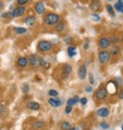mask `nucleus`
<instances>
[{
    "label": "nucleus",
    "instance_id": "41",
    "mask_svg": "<svg viewBox=\"0 0 123 130\" xmlns=\"http://www.w3.org/2000/svg\"><path fill=\"white\" fill-rule=\"evenodd\" d=\"M122 130H123V125H122Z\"/></svg>",
    "mask_w": 123,
    "mask_h": 130
},
{
    "label": "nucleus",
    "instance_id": "16",
    "mask_svg": "<svg viewBox=\"0 0 123 130\" xmlns=\"http://www.w3.org/2000/svg\"><path fill=\"white\" fill-rule=\"evenodd\" d=\"M73 128L72 124L68 121H64L60 123V130H71Z\"/></svg>",
    "mask_w": 123,
    "mask_h": 130
},
{
    "label": "nucleus",
    "instance_id": "19",
    "mask_svg": "<svg viewBox=\"0 0 123 130\" xmlns=\"http://www.w3.org/2000/svg\"><path fill=\"white\" fill-rule=\"evenodd\" d=\"M114 8L118 12H123V1H122V0H119V1L114 5Z\"/></svg>",
    "mask_w": 123,
    "mask_h": 130
},
{
    "label": "nucleus",
    "instance_id": "23",
    "mask_svg": "<svg viewBox=\"0 0 123 130\" xmlns=\"http://www.w3.org/2000/svg\"><path fill=\"white\" fill-rule=\"evenodd\" d=\"M32 127H33V129H37V130H39V129H41L42 127H43V123L42 122H40V121H36V122H34L33 124H32Z\"/></svg>",
    "mask_w": 123,
    "mask_h": 130
},
{
    "label": "nucleus",
    "instance_id": "40",
    "mask_svg": "<svg viewBox=\"0 0 123 130\" xmlns=\"http://www.w3.org/2000/svg\"><path fill=\"white\" fill-rule=\"evenodd\" d=\"M122 42H123V36H122Z\"/></svg>",
    "mask_w": 123,
    "mask_h": 130
},
{
    "label": "nucleus",
    "instance_id": "39",
    "mask_svg": "<svg viewBox=\"0 0 123 130\" xmlns=\"http://www.w3.org/2000/svg\"><path fill=\"white\" fill-rule=\"evenodd\" d=\"M71 130H80V128L79 127H73Z\"/></svg>",
    "mask_w": 123,
    "mask_h": 130
},
{
    "label": "nucleus",
    "instance_id": "37",
    "mask_svg": "<svg viewBox=\"0 0 123 130\" xmlns=\"http://www.w3.org/2000/svg\"><path fill=\"white\" fill-rule=\"evenodd\" d=\"M89 82H90L91 85L95 83V82H94V77H92V75H89Z\"/></svg>",
    "mask_w": 123,
    "mask_h": 130
},
{
    "label": "nucleus",
    "instance_id": "12",
    "mask_svg": "<svg viewBox=\"0 0 123 130\" xmlns=\"http://www.w3.org/2000/svg\"><path fill=\"white\" fill-rule=\"evenodd\" d=\"M17 64H18V67H20V68L27 67V64H28V58H26V57H19L18 60H17Z\"/></svg>",
    "mask_w": 123,
    "mask_h": 130
},
{
    "label": "nucleus",
    "instance_id": "35",
    "mask_svg": "<svg viewBox=\"0 0 123 130\" xmlns=\"http://www.w3.org/2000/svg\"><path fill=\"white\" fill-rule=\"evenodd\" d=\"M28 2V0H18V3L20 5H23V4H26Z\"/></svg>",
    "mask_w": 123,
    "mask_h": 130
},
{
    "label": "nucleus",
    "instance_id": "27",
    "mask_svg": "<svg viewBox=\"0 0 123 130\" xmlns=\"http://www.w3.org/2000/svg\"><path fill=\"white\" fill-rule=\"evenodd\" d=\"M22 89H23V92H24V93H28V92H29V89H30V87H29V84H27V83L23 84V86H22Z\"/></svg>",
    "mask_w": 123,
    "mask_h": 130
},
{
    "label": "nucleus",
    "instance_id": "17",
    "mask_svg": "<svg viewBox=\"0 0 123 130\" xmlns=\"http://www.w3.org/2000/svg\"><path fill=\"white\" fill-rule=\"evenodd\" d=\"M106 88H107V90H108V91L112 88L114 93H116V91H117V85H116V83H115L114 81H110V82L108 83V85H107V87H106Z\"/></svg>",
    "mask_w": 123,
    "mask_h": 130
},
{
    "label": "nucleus",
    "instance_id": "31",
    "mask_svg": "<svg viewBox=\"0 0 123 130\" xmlns=\"http://www.w3.org/2000/svg\"><path fill=\"white\" fill-rule=\"evenodd\" d=\"M45 64H46V61L44 60V58L43 57H40V59H39V66L45 67Z\"/></svg>",
    "mask_w": 123,
    "mask_h": 130
},
{
    "label": "nucleus",
    "instance_id": "20",
    "mask_svg": "<svg viewBox=\"0 0 123 130\" xmlns=\"http://www.w3.org/2000/svg\"><path fill=\"white\" fill-rule=\"evenodd\" d=\"M68 54L70 57H73L76 55V47L75 46H69L68 47Z\"/></svg>",
    "mask_w": 123,
    "mask_h": 130
},
{
    "label": "nucleus",
    "instance_id": "29",
    "mask_svg": "<svg viewBox=\"0 0 123 130\" xmlns=\"http://www.w3.org/2000/svg\"><path fill=\"white\" fill-rule=\"evenodd\" d=\"M48 94H49L50 96H57V95H58V92H57L56 90L51 89V90H49V91H48Z\"/></svg>",
    "mask_w": 123,
    "mask_h": 130
},
{
    "label": "nucleus",
    "instance_id": "15",
    "mask_svg": "<svg viewBox=\"0 0 123 130\" xmlns=\"http://www.w3.org/2000/svg\"><path fill=\"white\" fill-rule=\"evenodd\" d=\"M44 4L42 3V2H37L36 4H35V11L38 13V14H41V13H43V11H44Z\"/></svg>",
    "mask_w": 123,
    "mask_h": 130
},
{
    "label": "nucleus",
    "instance_id": "5",
    "mask_svg": "<svg viewBox=\"0 0 123 130\" xmlns=\"http://www.w3.org/2000/svg\"><path fill=\"white\" fill-rule=\"evenodd\" d=\"M110 45H111L110 38L102 37V38L99 39V47H100L101 49H106V48H108Z\"/></svg>",
    "mask_w": 123,
    "mask_h": 130
},
{
    "label": "nucleus",
    "instance_id": "7",
    "mask_svg": "<svg viewBox=\"0 0 123 130\" xmlns=\"http://www.w3.org/2000/svg\"><path fill=\"white\" fill-rule=\"evenodd\" d=\"M25 13V7L23 6H19L17 8H14L11 12H10V15L13 17V18H17V17H21Z\"/></svg>",
    "mask_w": 123,
    "mask_h": 130
},
{
    "label": "nucleus",
    "instance_id": "2",
    "mask_svg": "<svg viewBox=\"0 0 123 130\" xmlns=\"http://www.w3.org/2000/svg\"><path fill=\"white\" fill-rule=\"evenodd\" d=\"M37 48H38V50L41 51V52H49V51L52 49V44H51L49 41L42 40V41H39V42H38Z\"/></svg>",
    "mask_w": 123,
    "mask_h": 130
},
{
    "label": "nucleus",
    "instance_id": "14",
    "mask_svg": "<svg viewBox=\"0 0 123 130\" xmlns=\"http://www.w3.org/2000/svg\"><path fill=\"white\" fill-rule=\"evenodd\" d=\"M72 72V66L71 64H65V67L63 69V77L64 78H67Z\"/></svg>",
    "mask_w": 123,
    "mask_h": 130
},
{
    "label": "nucleus",
    "instance_id": "24",
    "mask_svg": "<svg viewBox=\"0 0 123 130\" xmlns=\"http://www.w3.org/2000/svg\"><path fill=\"white\" fill-rule=\"evenodd\" d=\"M119 52H120V48H119V47H117V46H114V47L111 49V54H112V55H114V56L118 55V54H119Z\"/></svg>",
    "mask_w": 123,
    "mask_h": 130
},
{
    "label": "nucleus",
    "instance_id": "30",
    "mask_svg": "<svg viewBox=\"0 0 123 130\" xmlns=\"http://www.w3.org/2000/svg\"><path fill=\"white\" fill-rule=\"evenodd\" d=\"M100 126H101V128H103V129H108V128H109V124L106 123V122L100 123Z\"/></svg>",
    "mask_w": 123,
    "mask_h": 130
},
{
    "label": "nucleus",
    "instance_id": "34",
    "mask_svg": "<svg viewBox=\"0 0 123 130\" xmlns=\"http://www.w3.org/2000/svg\"><path fill=\"white\" fill-rule=\"evenodd\" d=\"M80 103H81L82 106H85L87 104V99H86V97H82V99L80 100Z\"/></svg>",
    "mask_w": 123,
    "mask_h": 130
},
{
    "label": "nucleus",
    "instance_id": "32",
    "mask_svg": "<svg viewBox=\"0 0 123 130\" xmlns=\"http://www.w3.org/2000/svg\"><path fill=\"white\" fill-rule=\"evenodd\" d=\"M92 20H94L95 22H99L100 20H101V18L98 15V14H96V13H94L92 14Z\"/></svg>",
    "mask_w": 123,
    "mask_h": 130
},
{
    "label": "nucleus",
    "instance_id": "1",
    "mask_svg": "<svg viewBox=\"0 0 123 130\" xmlns=\"http://www.w3.org/2000/svg\"><path fill=\"white\" fill-rule=\"evenodd\" d=\"M58 20H59V17L56 14V13H53V12H49L45 15L44 18V23L48 26H52V25H55L58 23Z\"/></svg>",
    "mask_w": 123,
    "mask_h": 130
},
{
    "label": "nucleus",
    "instance_id": "42",
    "mask_svg": "<svg viewBox=\"0 0 123 130\" xmlns=\"http://www.w3.org/2000/svg\"><path fill=\"white\" fill-rule=\"evenodd\" d=\"M108 1H111V0H108Z\"/></svg>",
    "mask_w": 123,
    "mask_h": 130
},
{
    "label": "nucleus",
    "instance_id": "4",
    "mask_svg": "<svg viewBox=\"0 0 123 130\" xmlns=\"http://www.w3.org/2000/svg\"><path fill=\"white\" fill-rule=\"evenodd\" d=\"M108 90H107V88L106 87H101V88H99L98 90H97V93H96V99L99 101V102H101V101H104L106 97H107V95H108Z\"/></svg>",
    "mask_w": 123,
    "mask_h": 130
},
{
    "label": "nucleus",
    "instance_id": "13",
    "mask_svg": "<svg viewBox=\"0 0 123 130\" xmlns=\"http://www.w3.org/2000/svg\"><path fill=\"white\" fill-rule=\"evenodd\" d=\"M27 108L30 109V110H32V111H37L40 109V105L36 102H29L27 104Z\"/></svg>",
    "mask_w": 123,
    "mask_h": 130
},
{
    "label": "nucleus",
    "instance_id": "11",
    "mask_svg": "<svg viewBox=\"0 0 123 130\" xmlns=\"http://www.w3.org/2000/svg\"><path fill=\"white\" fill-rule=\"evenodd\" d=\"M90 8L94 11H99L101 9V2L99 0H92L90 3Z\"/></svg>",
    "mask_w": 123,
    "mask_h": 130
},
{
    "label": "nucleus",
    "instance_id": "38",
    "mask_svg": "<svg viewBox=\"0 0 123 130\" xmlns=\"http://www.w3.org/2000/svg\"><path fill=\"white\" fill-rule=\"evenodd\" d=\"M119 99L120 100H123V89L120 90V92H119Z\"/></svg>",
    "mask_w": 123,
    "mask_h": 130
},
{
    "label": "nucleus",
    "instance_id": "33",
    "mask_svg": "<svg viewBox=\"0 0 123 130\" xmlns=\"http://www.w3.org/2000/svg\"><path fill=\"white\" fill-rule=\"evenodd\" d=\"M65 112H66V114H67V115H70V113L72 112V107H70V106H67V107H66V110H65Z\"/></svg>",
    "mask_w": 123,
    "mask_h": 130
},
{
    "label": "nucleus",
    "instance_id": "6",
    "mask_svg": "<svg viewBox=\"0 0 123 130\" xmlns=\"http://www.w3.org/2000/svg\"><path fill=\"white\" fill-rule=\"evenodd\" d=\"M39 59H40V57H38L37 55L34 54V55H31L29 57L28 62L32 68H36L37 66H39Z\"/></svg>",
    "mask_w": 123,
    "mask_h": 130
},
{
    "label": "nucleus",
    "instance_id": "18",
    "mask_svg": "<svg viewBox=\"0 0 123 130\" xmlns=\"http://www.w3.org/2000/svg\"><path fill=\"white\" fill-rule=\"evenodd\" d=\"M79 101V97L78 96H74L72 99H69L68 102H67V106H70V107H73L75 104H77Z\"/></svg>",
    "mask_w": 123,
    "mask_h": 130
},
{
    "label": "nucleus",
    "instance_id": "21",
    "mask_svg": "<svg viewBox=\"0 0 123 130\" xmlns=\"http://www.w3.org/2000/svg\"><path fill=\"white\" fill-rule=\"evenodd\" d=\"M34 23H35V18L34 17H28L25 20V24L28 25V26H33Z\"/></svg>",
    "mask_w": 123,
    "mask_h": 130
},
{
    "label": "nucleus",
    "instance_id": "10",
    "mask_svg": "<svg viewBox=\"0 0 123 130\" xmlns=\"http://www.w3.org/2000/svg\"><path fill=\"white\" fill-rule=\"evenodd\" d=\"M109 114H110V112L107 108H101L97 111V115L101 118H107L109 116Z\"/></svg>",
    "mask_w": 123,
    "mask_h": 130
},
{
    "label": "nucleus",
    "instance_id": "25",
    "mask_svg": "<svg viewBox=\"0 0 123 130\" xmlns=\"http://www.w3.org/2000/svg\"><path fill=\"white\" fill-rule=\"evenodd\" d=\"M106 9H107V11L109 12V14L111 15V17H115V12H114V8L111 6V5H106Z\"/></svg>",
    "mask_w": 123,
    "mask_h": 130
},
{
    "label": "nucleus",
    "instance_id": "9",
    "mask_svg": "<svg viewBox=\"0 0 123 130\" xmlns=\"http://www.w3.org/2000/svg\"><path fill=\"white\" fill-rule=\"evenodd\" d=\"M48 104L53 107V108H58L62 106V104H63V101H60L58 99H53V97H50V99H48Z\"/></svg>",
    "mask_w": 123,
    "mask_h": 130
},
{
    "label": "nucleus",
    "instance_id": "8",
    "mask_svg": "<svg viewBox=\"0 0 123 130\" xmlns=\"http://www.w3.org/2000/svg\"><path fill=\"white\" fill-rule=\"evenodd\" d=\"M86 75H87V70H86L84 64H81L78 69V77H79V79L83 80L86 78Z\"/></svg>",
    "mask_w": 123,
    "mask_h": 130
},
{
    "label": "nucleus",
    "instance_id": "28",
    "mask_svg": "<svg viewBox=\"0 0 123 130\" xmlns=\"http://www.w3.org/2000/svg\"><path fill=\"white\" fill-rule=\"evenodd\" d=\"M110 41H111V43L116 44L117 42H119V38H118V37H116V36H112V37L110 38Z\"/></svg>",
    "mask_w": 123,
    "mask_h": 130
},
{
    "label": "nucleus",
    "instance_id": "26",
    "mask_svg": "<svg viewBox=\"0 0 123 130\" xmlns=\"http://www.w3.org/2000/svg\"><path fill=\"white\" fill-rule=\"evenodd\" d=\"M14 32L17 34H24L27 32V30L25 28H14Z\"/></svg>",
    "mask_w": 123,
    "mask_h": 130
},
{
    "label": "nucleus",
    "instance_id": "36",
    "mask_svg": "<svg viewBox=\"0 0 123 130\" xmlns=\"http://www.w3.org/2000/svg\"><path fill=\"white\" fill-rule=\"evenodd\" d=\"M85 91H87V92H91V91H92L91 86H86V87H85Z\"/></svg>",
    "mask_w": 123,
    "mask_h": 130
},
{
    "label": "nucleus",
    "instance_id": "22",
    "mask_svg": "<svg viewBox=\"0 0 123 130\" xmlns=\"http://www.w3.org/2000/svg\"><path fill=\"white\" fill-rule=\"evenodd\" d=\"M65 29V25L63 23H57V25H55V31L57 33H62Z\"/></svg>",
    "mask_w": 123,
    "mask_h": 130
},
{
    "label": "nucleus",
    "instance_id": "3",
    "mask_svg": "<svg viewBox=\"0 0 123 130\" xmlns=\"http://www.w3.org/2000/svg\"><path fill=\"white\" fill-rule=\"evenodd\" d=\"M98 57H99V61L104 64V63H106V62H108L110 60L111 53L109 51H107V50H101L99 52V56Z\"/></svg>",
    "mask_w": 123,
    "mask_h": 130
}]
</instances>
